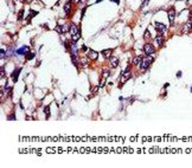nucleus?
Masks as SVG:
<instances>
[{
  "mask_svg": "<svg viewBox=\"0 0 192 168\" xmlns=\"http://www.w3.org/2000/svg\"><path fill=\"white\" fill-rule=\"evenodd\" d=\"M154 61V57H152V54H147L146 57H142L141 62H140V70H146L148 69V66L153 63Z\"/></svg>",
  "mask_w": 192,
  "mask_h": 168,
  "instance_id": "nucleus-1",
  "label": "nucleus"
},
{
  "mask_svg": "<svg viewBox=\"0 0 192 168\" xmlns=\"http://www.w3.org/2000/svg\"><path fill=\"white\" fill-rule=\"evenodd\" d=\"M167 14H168V20H170V24L173 25L174 19H175V9H170L167 11Z\"/></svg>",
  "mask_w": 192,
  "mask_h": 168,
  "instance_id": "nucleus-2",
  "label": "nucleus"
},
{
  "mask_svg": "<svg viewBox=\"0 0 192 168\" xmlns=\"http://www.w3.org/2000/svg\"><path fill=\"white\" fill-rule=\"evenodd\" d=\"M142 50H144V52L146 54H153L154 53V46L152 44H145Z\"/></svg>",
  "mask_w": 192,
  "mask_h": 168,
  "instance_id": "nucleus-3",
  "label": "nucleus"
},
{
  "mask_svg": "<svg viewBox=\"0 0 192 168\" xmlns=\"http://www.w3.org/2000/svg\"><path fill=\"white\" fill-rule=\"evenodd\" d=\"M192 30V18H190L187 21H186V24L183 26V32L184 33H187V32H190Z\"/></svg>",
  "mask_w": 192,
  "mask_h": 168,
  "instance_id": "nucleus-4",
  "label": "nucleus"
},
{
  "mask_svg": "<svg viewBox=\"0 0 192 168\" xmlns=\"http://www.w3.org/2000/svg\"><path fill=\"white\" fill-rule=\"evenodd\" d=\"M70 28H69V25H57L56 26V31L58 32V33H65V32H68Z\"/></svg>",
  "mask_w": 192,
  "mask_h": 168,
  "instance_id": "nucleus-5",
  "label": "nucleus"
},
{
  "mask_svg": "<svg viewBox=\"0 0 192 168\" xmlns=\"http://www.w3.org/2000/svg\"><path fill=\"white\" fill-rule=\"evenodd\" d=\"M130 76H132V75H130V72H129V68H128L127 71L122 73V77H121V84H123L125 82H127V80L130 78Z\"/></svg>",
  "mask_w": 192,
  "mask_h": 168,
  "instance_id": "nucleus-6",
  "label": "nucleus"
},
{
  "mask_svg": "<svg viewBox=\"0 0 192 168\" xmlns=\"http://www.w3.org/2000/svg\"><path fill=\"white\" fill-rule=\"evenodd\" d=\"M154 25H155L156 31H158L159 33H163V32L166 31V25H164V24H161V23H155Z\"/></svg>",
  "mask_w": 192,
  "mask_h": 168,
  "instance_id": "nucleus-7",
  "label": "nucleus"
},
{
  "mask_svg": "<svg viewBox=\"0 0 192 168\" xmlns=\"http://www.w3.org/2000/svg\"><path fill=\"white\" fill-rule=\"evenodd\" d=\"M154 39H155V43H156L158 46H161V45L164 44V35H161V33H159V35H156Z\"/></svg>",
  "mask_w": 192,
  "mask_h": 168,
  "instance_id": "nucleus-8",
  "label": "nucleus"
},
{
  "mask_svg": "<svg viewBox=\"0 0 192 168\" xmlns=\"http://www.w3.org/2000/svg\"><path fill=\"white\" fill-rule=\"evenodd\" d=\"M110 66L111 68H116L118 65H119V58L118 57H110Z\"/></svg>",
  "mask_w": 192,
  "mask_h": 168,
  "instance_id": "nucleus-9",
  "label": "nucleus"
},
{
  "mask_svg": "<svg viewBox=\"0 0 192 168\" xmlns=\"http://www.w3.org/2000/svg\"><path fill=\"white\" fill-rule=\"evenodd\" d=\"M70 32H71V35H78L80 33V27H77L75 24H71L70 25Z\"/></svg>",
  "mask_w": 192,
  "mask_h": 168,
  "instance_id": "nucleus-10",
  "label": "nucleus"
},
{
  "mask_svg": "<svg viewBox=\"0 0 192 168\" xmlns=\"http://www.w3.org/2000/svg\"><path fill=\"white\" fill-rule=\"evenodd\" d=\"M88 57L94 61V59H96V58L99 57V53L96 52V51H94V50H89V51H88Z\"/></svg>",
  "mask_w": 192,
  "mask_h": 168,
  "instance_id": "nucleus-11",
  "label": "nucleus"
},
{
  "mask_svg": "<svg viewBox=\"0 0 192 168\" xmlns=\"http://www.w3.org/2000/svg\"><path fill=\"white\" fill-rule=\"evenodd\" d=\"M28 50H30L28 46H23V47H20L18 50V54H26L28 52Z\"/></svg>",
  "mask_w": 192,
  "mask_h": 168,
  "instance_id": "nucleus-12",
  "label": "nucleus"
},
{
  "mask_svg": "<svg viewBox=\"0 0 192 168\" xmlns=\"http://www.w3.org/2000/svg\"><path fill=\"white\" fill-rule=\"evenodd\" d=\"M111 53H113V49H108V50H103L102 54L106 57V58H110L111 57Z\"/></svg>",
  "mask_w": 192,
  "mask_h": 168,
  "instance_id": "nucleus-13",
  "label": "nucleus"
},
{
  "mask_svg": "<svg viewBox=\"0 0 192 168\" xmlns=\"http://www.w3.org/2000/svg\"><path fill=\"white\" fill-rule=\"evenodd\" d=\"M70 11H71V4H70V2H66L65 6H64V13H65V14H69Z\"/></svg>",
  "mask_w": 192,
  "mask_h": 168,
  "instance_id": "nucleus-14",
  "label": "nucleus"
},
{
  "mask_svg": "<svg viewBox=\"0 0 192 168\" xmlns=\"http://www.w3.org/2000/svg\"><path fill=\"white\" fill-rule=\"evenodd\" d=\"M141 59H142V56H137V57H134L133 58V64L134 65H137V64H140V62H141Z\"/></svg>",
  "mask_w": 192,
  "mask_h": 168,
  "instance_id": "nucleus-15",
  "label": "nucleus"
},
{
  "mask_svg": "<svg viewBox=\"0 0 192 168\" xmlns=\"http://www.w3.org/2000/svg\"><path fill=\"white\" fill-rule=\"evenodd\" d=\"M20 71H21V69H17V70L13 72V75H12V76H13V80H14V82H17V80H18V75H19V72H20Z\"/></svg>",
  "mask_w": 192,
  "mask_h": 168,
  "instance_id": "nucleus-16",
  "label": "nucleus"
},
{
  "mask_svg": "<svg viewBox=\"0 0 192 168\" xmlns=\"http://www.w3.org/2000/svg\"><path fill=\"white\" fill-rule=\"evenodd\" d=\"M33 57H35V52H27L26 53V59H27V61L32 59Z\"/></svg>",
  "mask_w": 192,
  "mask_h": 168,
  "instance_id": "nucleus-17",
  "label": "nucleus"
},
{
  "mask_svg": "<svg viewBox=\"0 0 192 168\" xmlns=\"http://www.w3.org/2000/svg\"><path fill=\"white\" fill-rule=\"evenodd\" d=\"M0 76H1V78H5V77H6V72H5V68H1V69H0Z\"/></svg>",
  "mask_w": 192,
  "mask_h": 168,
  "instance_id": "nucleus-18",
  "label": "nucleus"
},
{
  "mask_svg": "<svg viewBox=\"0 0 192 168\" xmlns=\"http://www.w3.org/2000/svg\"><path fill=\"white\" fill-rule=\"evenodd\" d=\"M109 71L108 70H104L103 71V73H102V78H107V77H109Z\"/></svg>",
  "mask_w": 192,
  "mask_h": 168,
  "instance_id": "nucleus-19",
  "label": "nucleus"
},
{
  "mask_svg": "<svg viewBox=\"0 0 192 168\" xmlns=\"http://www.w3.org/2000/svg\"><path fill=\"white\" fill-rule=\"evenodd\" d=\"M0 58H1V59H5V58H6V52H5V50H2V49H1V51H0Z\"/></svg>",
  "mask_w": 192,
  "mask_h": 168,
  "instance_id": "nucleus-20",
  "label": "nucleus"
},
{
  "mask_svg": "<svg viewBox=\"0 0 192 168\" xmlns=\"http://www.w3.org/2000/svg\"><path fill=\"white\" fill-rule=\"evenodd\" d=\"M37 13H38V12H37V11H33V12H30V16H28V20H30V19H32V18L35 17V16H36Z\"/></svg>",
  "mask_w": 192,
  "mask_h": 168,
  "instance_id": "nucleus-21",
  "label": "nucleus"
},
{
  "mask_svg": "<svg viewBox=\"0 0 192 168\" xmlns=\"http://www.w3.org/2000/svg\"><path fill=\"white\" fill-rule=\"evenodd\" d=\"M49 115H50V106H46V108H45V116H46V118H49Z\"/></svg>",
  "mask_w": 192,
  "mask_h": 168,
  "instance_id": "nucleus-22",
  "label": "nucleus"
},
{
  "mask_svg": "<svg viewBox=\"0 0 192 168\" xmlns=\"http://www.w3.org/2000/svg\"><path fill=\"white\" fill-rule=\"evenodd\" d=\"M23 14H24V9H21V11L19 12V14H18V20H21V19H23Z\"/></svg>",
  "mask_w": 192,
  "mask_h": 168,
  "instance_id": "nucleus-23",
  "label": "nucleus"
},
{
  "mask_svg": "<svg viewBox=\"0 0 192 168\" xmlns=\"http://www.w3.org/2000/svg\"><path fill=\"white\" fill-rule=\"evenodd\" d=\"M145 38H146V39L149 38V32H148V31H146V33H145Z\"/></svg>",
  "mask_w": 192,
  "mask_h": 168,
  "instance_id": "nucleus-24",
  "label": "nucleus"
},
{
  "mask_svg": "<svg viewBox=\"0 0 192 168\" xmlns=\"http://www.w3.org/2000/svg\"><path fill=\"white\" fill-rule=\"evenodd\" d=\"M82 64H83V65H85V64H87V58H83V59H82Z\"/></svg>",
  "mask_w": 192,
  "mask_h": 168,
  "instance_id": "nucleus-25",
  "label": "nucleus"
},
{
  "mask_svg": "<svg viewBox=\"0 0 192 168\" xmlns=\"http://www.w3.org/2000/svg\"><path fill=\"white\" fill-rule=\"evenodd\" d=\"M82 50H83V51H87V50H88V47H87L85 45H83V46H82Z\"/></svg>",
  "mask_w": 192,
  "mask_h": 168,
  "instance_id": "nucleus-26",
  "label": "nucleus"
},
{
  "mask_svg": "<svg viewBox=\"0 0 192 168\" xmlns=\"http://www.w3.org/2000/svg\"><path fill=\"white\" fill-rule=\"evenodd\" d=\"M111 1H114V2H116V4H119V0H111Z\"/></svg>",
  "mask_w": 192,
  "mask_h": 168,
  "instance_id": "nucleus-27",
  "label": "nucleus"
},
{
  "mask_svg": "<svg viewBox=\"0 0 192 168\" xmlns=\"http://www.w3.org/2000/svg\"><path fill=\"white\" fill-rule=\"evenodd\" d=\"M19 2H24V1H25V0H18Z\"/></svg>",
  "mask_w": 192,
  "mask_h": 168,
  "instance_id": "nucleus-28",
  "label": "nucleus"
},
{
  "mask_svg": "<svg viewBox=\"0 0 192 168\" xmlns=\"http://www.w3.org/2000/svg\"><path fill=\"white\" fill-rule=\"evenodd\" d=\"M190 14L192 16V9H190Z\"/></svg>",
  "mask_w": 192,
  "mask_h": 168,
  "instance_id": "nucleus-29",
  "label": "nucleus"
},
{
  "mask_svg": "<svg viewBox=\"0 0 192 168\" xmlns=\"http://www.w3.org/2000/svg\"><path fill=\"white\" fill-rule=\"evenodd\" d=\"M73 1H76V2H78V1H80V0H73Z\"/></svg>",
  "mask_w": 192,
  "mask_h": 168,
  "instance_id": "nucleus-30",
  "label": "nucleus"
},
{
  "mask_svg": "<svg viewBox=\"0 0 192 168\" xmlns=\"http://www.w3.org/2000/svg\"><path fill=\"white\" fill-rule=\"evenodd\" d=\"M96 1H97V2H100V1H102V0H96Z\"/></svg>",
  "mask_w": 192,
  "mask_h": 168,
  "instance_id": "nucleus-31",
  "label": "nucleus"
},
{
  "mask_svg": "<svg viewBox=\"0 0 192 168\" xmlns=\"http://www.w3.org/2000/svg\"><path fill=\"white\" fill-rule=\"evenodd\" d=\"M27 1H31V0H27Z\"/></svg>",
  "mask_w": 192,
  "mask_h": 168,
  "instance_id": "nucleus-32",
  "label": "nucleus"
},
{
  "mask_svg": "<svg viewBox=\"0 0 192 168\" xmlns=\"http://www.w3.org/2000/svg\"><path fill=\"white\" fill-rule=\"evenodd\" d=\"M191 9H192V6H191Z\"/></svg>",
  "mask_w": 192,
  "mask_h": 168,
  "instance_id": "nucleus-33",
  "label": "nucleus"
}]
</instances>
